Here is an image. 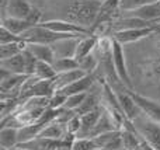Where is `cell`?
Masks as SVG:
<instances>
[{
    "mask_svg": "<svg viewBox=\"0 0 160 150\" xmlns=\"http://www.w3.org/2000/svg\"><path fill=\"white\" fill-rule=\"evenodd\" d=\"M135 150H158V149H155L152 145H149L148 142H145V140H142L141 143H139V146L136 148Z\"/></svg>",
    "mask_w": 160,
    "mask_h": 150,
    "instance_id": "obj_34",
    "label": "cell"
},
{
    "mask_svg": "<svg viewBox=\"0 0 160 150\" xmlns=\"http://www.w3.org/2000/svg\"><path fill=\"white\" fill-rule=\"evenodd\" d=\"M158 27L152 28H141V30H125V31H117L112 32V38L115 39L118 44H121L124 46L125 44H132L139 39L145 38V36L150 35L152 32H155Z\"/></svg>",
    "mask_w": 160,
    "mask_h": 150,
    "instance_id": "obj_9",
    "label": "cell"
},
{
    "mask_svg": "<svg viewBox=\"0 0 160 150\" xmlns=\"http://www.w3.org/2000/svg\"><path fill=\"white\" fill-rule=\"evenodd\" d=\"M66 98L63 94L56 91L52 97L49 98V108H53V109H59V108H63L65 103H66Z\"/></svg>",
    "mask_w": 160,
    "mask_h": 150,
    "instance_id": "obj_31",
    "label": "cell"
},
{
    "mask_svg": "<svg viewBox=\"0 0 160 150\" xmlns=\"http://www.w3.org/2000/svg\"><path fill=\"white\" fill-rule=\"evenodd\" d=\"M128 91H129V94L132 95V98L135 100V103L138 104V107L141 108V111L143 114H146L149 118L160 122V104L158 101L143 97V95L138 94V93L132 91V90H128Z\"/></svg>",
    "mask_w": 160,
    "mask_h": 150,
    "instance_id": "obj_7",
    "label": "cell"
},
{
    "mask_svg": "<svg viewBox=\"0 0 160 150\" xmlns=\"http://www.w3.org/2000/svg\"><path fill=\"white\" fill-rule=\"evenodd\" d=\"M39 25L53 31V32L63 34V35H79V36L91 35L90 30H87L84 27H80L78 24H73V22L63 21V20H47V21H44Z\"/></svg>",
    "mask_w": 160,
    "mask_h": 150,
    "instance_id": "obj_4",
    "label": "cell"
},
{
    "mask_svg": "<svg viewBox=\"0 0 160 150\" xmlns=\"http://www.w3.org/2000/svg\"><path fill=\"white\" fill-rule=\"evenodd\" d=\"M152 69H153V73H155L156 76H159V77H160V53H159L158 58L155 59V62H153Z\"/></svg>",
    "mask_w": 160,
    "mask_h": 150,
    "instance_id": "obj_33",
    "label": "cell"
},
{
    "mask_svg": "<svg viewBox=\"0 0 160 150\" xmlns=\"http://www.w3.org/2000/svg\"><path fill=\"white\" fill-rule=\"evenodd\" d=\"M94 150H105V149H101V148H97V149H94Z\"/></svg>",
    "mask_w": 160,
    "mask_h": 150,
    "instance_id": "obj_38",
    "label": "cell"
},
{
    "mask_svg": "<svg viewBox=\"0 0 160 150\" xmlns=\"http://www.w3.org/2000/svg\"><path fill=\"white\" fill-rule=\"evenodd\" d=\"M98 107H101V95H98L97 93H87L83 104L79 107L78 114L79 115L88 114V112L97 109Z\"/></svg>",
    "mask_w": 160,
    "mask_h": 150,
    "instance_id": "obj_21",
    "label": "cell"
},
{
    "mask_svg": "<svg viewBox=\"0 0 160 150\" xmlns=\"http://www.w3.org/2000/svg\"><path fill=\"white\" fill-rule=\"evenodd\" d=\"M0 69H4L13 75H25V63L22 53L4 59V60H0Z\"/></svg>",
    "mask_w": 160,
    "mask_h": 150,
    "instance_id": "obj_18",
    "label": "cell"
},
{
    "mask_svg": "<svg viewBox=\"0 0 160 150\" xmlns=\"http://www.w3.org/2000/svg\"><path fill=\"white\" fill-rule=\"evenodd\" d=\"M155 32L159 35V39H160V27H159V25H158V28H156V31H155Z\"/></svg>",
    "mask_w": 160,
    "mask_h": 150,
    "instance_id": "obj_36",
    "label": "cell"
},
{
    "mask_svg": "<svg viewBox=\"0 0 160 150\" xmlns=\"http://www.w3.org/2000/svg\"><path fill=\"white\" fill-rule=\"evenodd\" d=\"M87 75L86 72H83L82 69H73V70H69V72H65V73H59V75H56V77L53 79V87H55V93L59 91V90L65 89L66 86H69V84L75 83V81L80 80V79H83L84 76Z\"/></svg>",
    "mask_w": 160,
    "mask_h": 150,
    "instance_id": "obj_12",
    "label": "cell"
},
{
    "mask_svg": "<svg viewBox=\"0 0 160 150\" xmlns=\"http://www.w3.org/2000/svg\"><path fill=\"white\" fill-rule=\"evenodd\" d=\"M132 123L138 135L142 138V140L152 145L155 149L160 150V122L149 118L143 112H141L132 121Z\"/></svg>",
    "mask_w": 160,
    "mask_h": 150,
    "instance_id": "obj_2",
    "label": "cell"
},
{
    "mask_svg": "<svg viewBox=\"0 0 160 150\" xmlns=\"http://www.w3.org/2000/svg\"><path fill=\"white\" fill-rule=\"evenodd\" d=\"M27 49L37 58L38 62L53 65L56 56L51 45H41V44H27Z\"/></svg>",
    "mask_w": 160,
    "mask_h": 150,
    "instance_id": "obj_14",
    "label": "cell"
},
{
    "mask_svg": "<svg viewBox=\"0 0 160 150\" xmlns=\"http://www.w3.org/2000/svg\"><path fill=\"white\" fill-rule=\"evenodd\" d=\"M58 73L55 72L52 65L45 63V62H38L35 67V72H34L32 76L38 77L39 80H53L56 77Z\"/></svg>",
    "mask_w": 160,
    "mask_h": 150,
    "instance_id": "obj_23",
    "label": "cell"
},
{
    "mask_svg": "<svg viewBox=\"0 0 160 150\" xmlns=\"http://www.w3.org/2000/svg\"><path fill=\"white\" fill-rule=\"evenodd\" d=\"M155 2H159V0H121V11L122 13H129V11L138 10V8Z\"/></svg>",
    "mask_w": 160,
    "mask_h": 150,
    "instance_id": "obj_26",
    "label": "cell"
},
{
    "mask_svg": "<svg viewBox=\"0 0 160 150\" xmlns=\"http://www.w3.org/2000/svg\"><path fill=\"white\" fill-rule=\"evenodd\" d=\"M86 95H87V93H80V94L69 95V97L66 98V103H65L63 108H66V109H73V111H78L79 107L82 105L83 101H84Z\"/></svg>",
    "mask_w": 160,
    "mask_h": 150,
    "instance_id": "obj_28",
    "label": "cell"
},
{
    "mask_svg": "<svg viewBox=\"0 0 160 150\" xmlns=\"http://www.w3.org/2000/svg\"><path fill=\"white\" fill-rule=\"evenodd\" d=\"M98 65H100L98 58L94 55V52L90 53L88 56H86V58H83L82 60H79V67L83 70V72L87 73V75H93V72L97 69Z\"/></svg>",
    "mask_w": 160,
    "mask_h": 150,
    "instance_id": "obj_25",
    "label": "cell"
},
{
    "mask_svg": "<svg viewBox=\"0 0 160 150\" xmlns=\"http://www.w3.org/2000/svg\"><path fill=\"white\" fill-rule=\"evenodd\" d=\"M97 148L105 150H124L122 146V136L121 131H112L108 133H102L97 138H93Z\"/></svg>",
    "mask_w": 160,
    "mask_h": 150,
    "instance_id": "obj_11",
    "label": "cell"
},
{
    "mask_svg": "<svg viewBox=\"0 0 160 150\" xmlns=\"http://www.w3.org/2000/svg\"><path fill=\"white\" fill-rule=\"evenodd\" d=\"M97 41H98V38H97V36H93V35L82 36L79 44H78V48H76V55H75L76 60L79 62V60H82L83 58L88 56L90 53H93L94 49H96Z\"/></svg>",
    "mask_w": 160,
    "mask_h": 150,
    "instance_id": "obj_15",
    "label": "cell"
},
{
    "mask_svg": "<svg viewBox=\"0 0 160 150\" xmlns=\"http://www.w3.org/2000/svg\"><path fill=\"white\" fill-rule=\"evenodd\" d=\"M2 27L8 30L11 34L17 36H21L24 32L34 27L27 20H18V18H2Z\"/></svg>",
    "mask_w": 160,
    "mask_h": 150,
    "instance_id": "obj_16",
    "label": "cell"
},
{
    "mask_svg": "<svg viewBox=\"0 0 160 150\" xmlns=\"http://www.w3.org/2000/svg\"><path fill=\"white\" fill-rule=\"evenodd\" d=\"M117 98H118L119 108H121L122 114L125 115L127 119L133 121L142 112L141 108L138 107V104L135 103V100L132 98V95L129 94L128 90H124V91H117Z\"/></svg>",
    "mask_w": 160,
    "mask_h": 150,
    "instance_id": "obj_8",
    "label": "cell"
},
{
    "mask_svg": "<svg viewBox=\"0 0 160 150\" xmlns=\"http://www.w3.org/2000/svg\"><path fill=\"white\" fill-rule=\"evenodd\" d=\"M66 128H68V133H72V135H76L78 136L80 128H82V122H80V115H76L75 118L69 121L66 123Z\"/></svg>",
    "mask_w": 160,
    "mask_h": 150,
    "instance_id": "obj_32",
    "label": "cell"
},
{
    "mask_svg": "<svg viewBox=\"0 0 160 150\" xmlns=\"http://www.w3.org/2000/svg\"><path fill=\"white\" fill-rule=\"evenodd\" d=\"M31 10L32 6L28 3V0H10L6 8L2 11V18L27 20Z\"/></svg>",
    "mask_w": 160,
    "mask_h": 150,
    "instance_id": "obj_6",
    "label": "cell"
},
{
    "mask_svg": "<svg viewBox=\"0 0 160 150\" xmlns=\"http://www.w3.org/2000/svg\"><path fill=\"white\" fill-rule=\"evenodd\" d=\"M25 48H27V44L24 41L13 42V44H7V45H0V60H4V59L20 55V53L24 52Z\"/></svg>",
    "mask_w": 160,
    "mask_h": 150,
    "instance_id": "obj_22",
    "label": "cell"
},
{
    "mask_svg": "<svg viewBox=\"0 0 160 150\" xmlns=\"http://www.w3.org/2000/svg\"><path fill=\"white\" fill-rule=\"evenodd\" d=\"M93 83H94L93 75H86L83 79L66 86L65 89L59 90L58 93L63 94L65 97H69V95H73V94H80V93H88V90L93 87Z\"/></svg>",
    "mask_w": 160,
    "mask_h": 150,
    "instance_id": "obj_13",
    "label": "cell"
},
{
    "mask_svg": "<svg viewBox=\"0 0 160 150\" xmlns=\"http://www.w3.org/2000/svg\"><path fill=\"white\" fill-rule=\"evenodd\" d=\"M159 3H160V0H159Z\"/></svg>",
    "mask_w": 160,
    "mask_h": 150,
    "instance_id": "obj_39",
    "label": "cell"
},
{
    "mask_svg": "<svg viewBox=\"0 0 160 150\" xmlns=\"http://www.w3.org/2000/svg\"><path fill=\"white\" fill-rule=\"evenodd\" d=\"M82 36H69V38L59 39L53 45H51L55 52L56 59L58 58H75L76 55V48Z\"/></svg>",
    "mask_w": 160,
    "mask_h": 150,
    "instance_id": "obj_10",
    "label": "cell"
},
{
    "mask_svg": "<svg viewBox=\"0 0 160 150\" xmlns=\"http://www.w3.org/2000/svg\"><path fill=\"white\" fill-rule=\"evenodd\" d=\"M45 126L47 125H41V123L35 122V123H32V125H27V126L20 128L18 129V145L25 143V142H30V140L38 138Z\"/></svg>",
    "mask_w": 160,
    "mask_h": 150,
    "instance_id": "obj_20",
    "label": "cell"
},
{
    "mask_svg": "<svg viewBox=\"0 0 160 150\" xmlns=\"http://www.w3.org/2000/svg\"><path fill=\"white\" fill-rule=\"evenodd\" d=\"M53 69L58 73H65L73 69H79V62L75 58H58L53 62Z\"/></svg>",
    "mask_w": 160,
    "mask_h": 150,
    "instance_id": "obj_24",
    "label": "cell"
},
{
    "mask_svg": "<svg viewBox=\"0 0 160 150\" xmlns=\"http://www.w3.org/2000/svg\"><path fill=\"white\" fill-rule=\"evenodd\" d=\"M68 133V128L65 123H61L58 121L47 125L44 129H42L39 138H47V139H55V140H61L66 136Z\"/></svg>",
    "mask_w": 160,
    "mask_h": 150,
    "instance_id": "obj_19",
    "label": "cell"
},
{
    "mask_svg": "<svg viewBox=\"0 0 160 150\" xmlns=\"http://www.w3.org/2000/svg\"><path fill=\"white\" fill-rule=\"evenodd\" d=\"M96 2H98V3H102V2H105V0H96Z\"/></svg>",
    "mask_w": 160,
    "mask_h": 150,
    "instance_id": "obj_37",
    "label": "cell"
},
{
    "mask_svg": "<svg viewBox=\"0 0 160 150\" xmlns=\"http://www.w3.org/2000/svg\"><path fill=\"white\" fill-rule=\"evenodd\" d=\"M18 146V129L2 128L0 129V148L2 150H11Z\"/></svg>",
    "mask_w": 160,
    "mask_h": 150,
    "instance_id": "obj_17",
    "label": "cell"
},
{
    "mask_svg": "<svg viewBox=\"0 0 160 150\" xmlns=\"http://www.w3.org/2000/svg\"><path fill=\"white\" fill-rule=\"evenodd\" d=\"M8 2H10V0H0V10H4L6 8V6L8 4Z\"/></svg>",
    "mask_w": 160,
    "mask_h": 150,
    "instance_id": "obj_35",
    "label": "cell"
},
{
    "mask_svg": "<svg viewBox=\"0 0 160 150\" xmlns=\"http://www.w3.org/2000/svg\"><path fill=\"white\" fill-rule=\"evenodd\" d=\"M100 6L101 3L96 0H59L55 7L59 16L52 20H63L91 30L98 17Z\"/></svg>",
    "mask_w": 160,
    "mask_h": 150,
    "instance_id": "obj_1",
    "label": "cell"
},
{
    "mask_svg": "<svg viewBox=\"0 0 160 150\" xmlns=\"http://www.w3.org/2000/svg\"><path fill=\"white\" fill-rule=\"evenodd\" d=\"M97 145L91 138H76L70 150H94Z\"/></svg>",
    "mask_w": 160,
    "mask_h": 150,
    "instance_id": "obj_27",
    "label": "cell"
},
{
    "mask_svg": "<svg viewBox=\"0 0 160 150\" xmlns=\"http://www.w3.org/2000/svg\"><path fill=\"white\" fill-rule=\"evenodd\" d=\"M112 63H114V69H115V73H117V76H118L119 81H122V83L128 87V90H131L132 89V84H131L127 63H125L124 48L114 38H112Z\"/></svg>",
    "mask_w": 160,
    "mask_h": 150,
    "instance_id": "obj_5",
    "label": "cell"
},
{
    "mask_svg": "<svg viewBox=\"0 0 160 150\" xmlns=\"http://www.w3.org/2000/svg\"><path fill=\"white\" fill-rule=\"evenodd\" d=\"M20 41H22L21 36L14 35L8 30H6L4 27L0 25V45H7V44H13V42H20Z\"/></svg>",
    "mask_w": 160,
    "mask_h": 150,
    "instance_id": "obj_30",
    "label": "cell"
},
{
    "mask_svg": "<svg viewBox=\"0 0 160 150\" xmlns=\"http://www.w3.org/2000/svg\"><path fill=\"white\" fill-rule=\"evenodd\" d=\"M22 56H24V63H25V75L27 76H32L34 72H35V67H37V58L30 52V51L25 48L24 52H22Z\"/></svg>",
    "mask_w": 160,
    "mask_h": 150,
    "instance_id": "obj_29",
    "label": "cell"
},
{
    "mask_svg": "<svg viewBox=\"0 0 160 150\" xmlns=\"http://www.w3.org/2000/svg\"><path fill=\"white\" fill-rule=\"evenodd\" d=\"M69 36H79V35H63V34H58L53 31L48 30V28L42 27V25H35L27 32L21 35V39L25 44H41V45H53L58 42L59 39L69 38Z\"/></svg>",
    "mask_w": 160,
    "mask_h": 150,
    "instance_id": "obj_3",
    "label": "cell"
}]
</instances>
